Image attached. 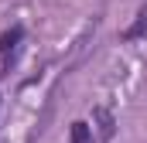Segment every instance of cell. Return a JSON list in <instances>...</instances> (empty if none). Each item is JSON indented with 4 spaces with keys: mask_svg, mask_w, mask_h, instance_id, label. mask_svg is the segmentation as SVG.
<instances>
[{
    "mask_svg": "<svg viewBox=\"0 0 147 143\" xmlns=\"http://www.w3.org/2000/svg\"><path fill=\"white\" fill-rule=\"evenodd\" d=\"M21 37H24V31H21V27L3 31V34H0V58H10V55H14V48L21 44Z\"/></svg>",
    "mask_w": 147,
    "mask_h": 143,
    "instance_id": "obj_1",
    "label": "cell"
},
{
    "mask_svg": "<svg viewBox=\"0 0 147 143\" xmlns=\"http://www.w3.org/2000/svg\"><path fill=\"white\" fill-rule=\"evenodd\" d=\"M72 143H92V130H89V123H72Z\"/></svg>",
    "mask_w": 147,
    "mask_h": 143,
    "instance_id": "obj_2",
    "label": "cell"
},
{
    "mask_svg": "<svg viewBox=\"0 0 147 143\" xmlns=\"http://www.w3.org/2000/svg\"><path fill=\"white\" fill-rule=\"evenodd\" d=\"M144 31H147V7H144V10H140V14H137V24L123 31V37H127V41H134V37H140V34H144Z\"/></svg>",
    "mask_w": 147,
    "mask_h": 143,
    "instance_id": "obj_3",
    "label": "cell"
},
{
    "mask_svg": "<svg viewBox=\"0 0 147 143\" xmlns=\"http://www.w3.org/2000/svg\"><path fill=\"white\" fill-rule=\"evenodd\" d=\"M96 119H99V130H103V140H110L113 136V116L106 109H96Z\"/></svg>",
    "mask_w": 147,
    "mask_h": 143,
    "instance_id": "obj_4",
    "label": "cell"
}]
</instances>
